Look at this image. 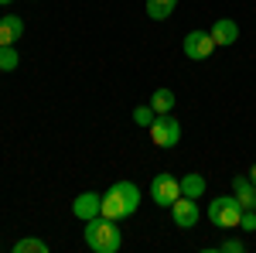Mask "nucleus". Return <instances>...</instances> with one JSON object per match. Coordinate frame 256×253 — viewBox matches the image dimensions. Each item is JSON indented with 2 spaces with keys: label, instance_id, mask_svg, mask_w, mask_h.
I'll use <instances>...</instances> for the list:
<instances>
[{
  "label": "nucleus",
  "instance_id": "8",
  "mask_svg": "<svg viewBox=\"0 0 256 253\" xmlns=\"http://www.w3.org/2000/svg\"><path fill=\"white\" fill-rule=\"evenodd\" d=\"M72 212H76V219H82V222H89V219L102 215V195H99V192H82V195H76Z\"/></svg>",
  "mask_w": 256,
  "mask_h": 253
},
{
  "label": "nucleus",
  "instance_id": "10",
  "mask_svg": "<svg viewBox=\"0 0 256 253\" xmlns=\"http://www.w3.org/2000/svg\"><path fill=\"white\" fill-rule=\"evenodd\" d=\"M232 195H236L239 202H242V209H253L256 212V185L250 181V178H232Z\"/></svg>",
  "mask_w": 256,
  "mask_h": 253
},
{
  "label": "nucleus",
  "instance_id": "4",
  "mask_svg": "<svg viewBox=\"0 0 256 253\" xmlns=\"http://www.w3.org/2000/svg\"><path fill=\"white\" fill-rule=\"evenodd\" d=\"M147 130H150L154 147H178V140H181V123L174 120V113H160V117H154V123H150Z\"/></svg>",
  "mask_w": 256,
  "mask_h": 253
},
{
  "label": "nucleus",
  "instance_id": "14",
  "mask_svg": "<svg viewBox=\"0 0 256 253\" xmlns=\"http://www.w3.org/2000/svg\"><path fill=\"white\" fill-rule=\"evenodd\" d=\"M181 195H188V198H202V195H205V178H202V175H184V178H181Z\"/></svg>",
  "mask_w": 256,
  "mask_h": 253
},
{
  "label": "nucleus",
  "instance_id": "21",
  "mask_svg": "<svg viewBox=\"0 0 256 253\" xmlns=\"http://www.w3.org/2000/svg\"><path fill=\"white\" fill-rule=\"evenodd\" d=\"M10 4H14V0H0V7H10Z\"/></svg>",
  "mask_w": 256,
  "mask_h": 253
},
{
  "label": "nucleus",
  "instance_id": "13",
  "mask_svg": "<svg viewBox=\"0 0 256 253\" xmlns=\"http://www.w3.org/2000/svg\"><path fill=\"white\" fill-rule=\"evenodd\" d=\"M150 110H154V113H174V93H171V89H158V93H154V96H150Z\"/></svg>",
  "mask_w": 256,
  "mask_h": 253
},
{
  "label": "nucleus",
  "instance_id": "11",
  "mask_svg": "<svg viewBox=\"0 0 256 253\" xmlns=\"http://www.w3.org/2000/svg\"><path fill=\"white\" fill-rule=\"evenodd\" d=\"M20 35H24V21H20L18 14L0 18V45H14Z\"/></svg>",
  "mask_w": 256,
  "mask_h": 253
},
{
  "label": "nucleus",
  "instance_id": "6",
  "mask_svg": "<svg viewBox=\"0 0 256 253\" xmlns=\"http://www.w3.org/2000/svg\"><path fill=\"white\" fill-rule=\"evenodd\" d=\"M212 52H216V41L208 31H188L184 35V55L192 62H205Z\"/></svg>",
  "mask_w": 256,
  "mask_h": 253
},
{
  "label": "nucleus",
  "instance_id": "19",
  "mask_svg": "<svg viewBox=\"0 0 256 253\" xmlns=\"http://www.w3.org/2000/svg\"><path fill=\"white\" fill-rule=\"evenodd\" d=\"M216 250H222V253H242V250H246V246H242L239 239H226V243H218Z\"/></svg>",
  "mask_w": 256,
  "mask_h": 253
},
{
  "label": "nucleus",
  "instance_id": "15",
  "mask_svg": "<svg viewBox=\"0 0 256 253\" xmlns=\"http://www.w3.org/2000/svg\"><path fill=\"white\" fill-rule=\"evenodd\" d=\"M14 253H48V243L28 236V239H18V243H14Z\"/></svg>",
  "mask_w": 256,
  "mask_h": 253
},
{
  "label": "nucleus",
  "instance_id": "1",
  "mask_svg": "<svg viewBox=\"0 0 256 253\" xmlns=\"http://www.w3.org/2000/svg\"><path fill=\"white\" fill-rule=\"evenodd\" d=\"M140 205V188L134 181H113L106 192H102V215L106 219H126L134 215Z\"/></svg>",
  "mask_w": 256,
  "mask_h": 253
},
{
  "label": "nucleus",
  "instance_id": "18",
  "mask_svg": "<svg viewBox=\"0 0 256 253\" xmlns=\"http://www.w3.org/2000/svg\"><path fill=\"white\" fill-rule=\"evenodd\" d=\"M239 226H242L246 233H256V212H253V209H242V219H239Z\"/></svg>",
  "mask_w": 256,
  "mask_h": 253
},
{
  "label": "nucleus",
  "instance_id": "20",
  "mask_svg": "<svg viewBox=\"0 0 256 253\" xmlns=\"http://www.w3.org/2000/svg\"><path fill=\"white\" fill-rule=\"evenodd\" d=\"M250 181H253V185H256V164H253V168H250Z\"/></svg>",
  "mask_w": 256,
  "mask_h": 253
},
{
  "label": "nucleus",
  "instance_id": "3",
  "mask_svg": "<svg viewBox=\"0 0 256 253\" xmlns=\"http://www.w3.org/2000/svg\"><path fill=\"white\" fill-rule=\"evenodd\" d=\"M208 219L218 229H236L239 219H242V202L236 195H218L216 202H208Z\"/></svg>",
  "mask_w": 256,
  "mask_h": 253
},
{
  "label": "nucleus",
  "instance_id": "16",
  "mask_svg": "<svg viewBox=\"0 0 256 253\" xmlns=\"http://www.w3.org/2000/svg\"><path fill=\"white\" fill-rule=\"evenodd\" d=\"M18 52H14V45H0V72H14L18 69Z\"/></svg>",
  "mask_w": 256,
  "mask_h": 253
},
{
  "label": "nucleus",
  "instance_id": "17",
  "mask_svg": "<svg viewBox=\"0 0 256 253\" xmlns=\"http://www.w3.org/2000/svg\"><path fill=\"white\" fill-rule=\"evenodd\" d=\"M154 117H158V113L150 110V103H147V106H137V110H134V123H137V127H150V123H154Z\"/></svg>",
  "mask_w": 256,
  "mask_h": 253
},
{
  "label": "nucleus",
  "instance_id": "7",
  "mask_svg": "<svg viewBox=\"0 0 256 253\" xmlns=\"http://www.w3.org/2000/svg\"><path fill=\"white\" fill-rule=\"evenodd\" d=\"M171 215H174V226H178V229H192V226H198V219H202V212H198V198H188V195L174 198Z\"/></svg>",
  "mask_w": 256,
  "mask_h": 253
},
{
  "label": "nucleus",
  "instance_id": "5",
  "mask_svg": "<svg viewBox=\"0 0 256 253\" xmlns=\"http://www.w3.org/2000/svg\"><path fill=\"white\" fill-rule=\"evenodd\" d=\"M174 198H181V178L174 175H158L150 181V202L160 209H171Z\"/></svg>",
  "mask_w": 256,
  "mask_h": 253
},
{
  "label": "nucleus",
  "instance_id": "12",
  "mask_svg": "<svg viewBox=\"0 0 256 253\" xmlns=\"http://www.w3.org/2000/svg\"><path fill=\"white\" fill-rule=\"evenodd\" d=\"M174 7H178V0H147V18L150 21H168Z\"/></svg>",
  "mask_w": 256,
  "mask_h": 253
},
{
  "label": "nucleus",
  "instance_id": "9",
  "mask_svg": "<svg viewBox=\"0 0 256 253\" xmlns=\"http://www.w3.org/2000/svg\"><path fill=\"white\" fill-rule=\"evenodd\" d=\"M208 35H212V41H216V48L222 45V48H229V45H236L239 38V24L229 18H218L212 28H208Z\"/></svg>",
  "mask_w": 256,
  "mask_h": 253
},
{
  "label": "nucleus",
  "instance_id": "2",
  "mask_svg": "<svg viewBox=\"0 0 256 253\" xmlns=\"http://www.w3.org/2000/svg\"><path fill=\"white\" fill-rule=\"evenodd\" d=\"M86 243H89L96 253H116L120 243H123L116 219H106V215L89 219V222H86Z\"/></svg>",
  "mask_w": 256,
  "mask_h": 253
}]
</instances>
